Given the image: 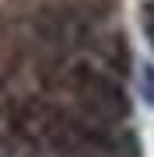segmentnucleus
<instances>
[{"label": "nucleus", "mask_w": 154, "mask_h": 157, "mask_svg": "<svg viewBox=\"0 0 154 157\" xmlns=\"http://www.w3.org/2000/svg\"><path fill=\"white\" fill-rule=\"evenodd\" d=\"M35 32L46 45H56V49H77V45L88 42L91 35V21L84 14L63 11V7H42L35 14Z\"/></svg>", "instance_id": "f03ea898"}, {"label": "nucleus", "mask_w": 154, "mask_h": 157, "mask_svg": "<svg viewBox=\"0 0 154 157\" xmlns=\"http://www.w3.org/2000/svg\"><path fill=\"white\" fill-rule=\"evenodd\" d=\"M140 28H144V35H147V45L154 49V0H144V7H140Z\"/></svg>", "instance_id": "39448f33"}, {"label": "nucleus", "mask_w": 154, "mask_h": 157, "mask_svg": "<svg viewBox=\"0 0 154 157\" xmlns=\"http://www.w3.org/2000/svg\"><path fill=\"white\" fill-rule=\"evenodd\" d=\"M109 63L119 70V77L130 70L133 59H130V49H126V39H123V35H112V39H109Z\"/></svg>", "instance_id": "20e7f679"}, {"label": "nucleus", "mask_w": 154, "mask_h": 157, "mask_svg": "<svg viewBox=\"0 0 154 157\" xmlns=\"http://www.w3.org/2000/svg\"><path fill=\"white\" fill-rule=\"evenodd\" d=\"M14 108H18V105H11V98H7V91H4V84H0V112L14 115Z\"/></svg>", "instance_id": "0eeeda50"}, {"label": "nucleus", "mask_w": 154, "mask_h": 157, "mask_svg": "<svg viewBox=\"0 0 154 157\" xmlns=\"http://www.w3.org/2000/svg\"><path fill=\"white\" fill-rule=\"evenodd\" d=\"M63 112H56L53 105H46V101H21V105L14 108L11 122L18 129V136H25V140L32 143H53V136L60 133L63 126Z\"/></svg>", "instance_id": "7ed1b4c3"}, {"label": "nucleus", "mask_w": 154, "mask_h": 157, "mask_svg": "<svg viewBox=\"0 0 154 157\" xmlns=\"http://www.w3.org/2000/svg\"><path fill=\"white\" fill-rule=\"evenodd\" d=\"M67 84L70 91L77 94V101L84 105V112L95 119V122H119V119L130 115V98H126V91L116 84L112 77H105V73H98L95 67H88V63H74L67 73Z\"/></svg>", "instance_id": "f257e3e1"}, {"label": "nucleus", "mask_w": 154, "mask_h": 157, "mask_svg": "<svg viewBox=\"0 0 154 157\" xmlns=\"http://www.w3.org/2000/svg\"><path fill=\"white\" fill-rule=\"evenodd\" d=\"M140 94L147 98V105H154V67L140 70Z\"/></svg>", "instance_id": "423d86ee"}]
</instances>
